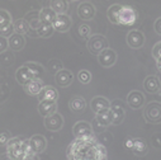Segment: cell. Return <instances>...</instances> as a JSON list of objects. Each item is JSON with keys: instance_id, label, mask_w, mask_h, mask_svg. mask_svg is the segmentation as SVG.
<instances>
[{"instance_id": "1", "label": "cell", "mask_w": 161, "mask_h": 160, "mask_svg": "<svg viewBox=\"0 0 161 160\" xmlns=\"http://www.w3.org/2000/svg\"><path fill=\"white\" fill-rule=\"evenodd\" d=\"M69 160H108V152L103 144L95 136L75 139L66 150Z\"/></svg>"}, {"instance_id": "2", "label": "cell", "mask_w": 161, "mask_h": 160, "mask_svg": "<svg viewBox=\"0 0 161 160\" xmlns=\"http://www.w3.org/2000/svg\"><path fill=\"white\" fill-rule=\"evenodd\" d=\"M5 147H7V155L9 156L10 160H24L31 154L28 139L23 136L12 137L9 142L5 145Z\"/></svg>"}, {"instance_id": "3", "label": "cell", "mask_w": 161, "mask_h": 160, "mask_svg": "<svg viewBox=\"0 0 161 160\" xmlns=\"http://www.w3.org/2000/svg\"><path fill=\"white\" fill-rule=\"evenodd\" d=\"M138 19L137 10L131 5H122L118 13L117 24L123 26V27H131L133 26Z\"/></svg>"}, {"instance_id": "4", "label": "cell", "mask_w": 161, "mask_h": 160, "mask_svg": "<svg viewBox=\"0 0 161 160\" xmlns=\"http://www.w3.org/2000/svg\"><path fill=\"white\" fill-rule=\"evenodd\" d=\"M109 49L108 39L103 34H94L88 39V50L93 55H99L102 51Z\"/></svg>"}, {"instance_id": "5", "label": "cell", "mask_w": 161, "mask_h": 160, "mask_svg": "<svg viewBox=\"0 0 161 160\" xmlns=\"http://www.w3.org/2000/svg\"><path fill=\"white\" fill-rule=\"evenodd\" d=\"M143 117L150 123H160L161 122V104H160V102L148 103L143 111Z\"/></svg>"}, {"instance_id": "6", "label": "cell", "mask_w": 161, "mask_h": 160, "mask_svg": "<svg viewBox=\"0 0 161 160\" xmlns=\"http://www.w3.org/2000/svg\"><path fill=\"white\" fill-rule=\"evenodd\" d=\"M72 134L75 139H84V137H92L94 136L93 126L89 122L85 121H79L72 127Z\"/></svg>"}, {"instance_id": "7", "label": "cell", "mask_w": 161, "mask_h": 160, "mask_svg": "<svg viewBox=\"0 0 161 160\" xmlns=\"http://www.w3.org/2000/svg\"><path fill=\"white\" fill-rule=\"evenodd\" d=\"M28 144H29V150L31 154L38 155L46 150L47 147V140L45 136L42 135H34L31 139H28Z\"/></svg>"}, {"instance_id": "8", "label": "cell", "mask_w": 161, "mask_h": 160, "mask_svg": "<svg viewBox=\"0 0 161 160\" xmlns=\"http://www.w3.org/2000/svg\"><path fill=\"white\" fill-rule=\"evenodd\" d=\"M145 41H146V38H145V34L143 32L141 31H137V29H133L128 34H127V45L131 47V49H141L143 45H145Z\"/></svg>"}, {"instance_id": "9", "label": "cell", "mask_w": 161, "mask_h": 160, "mask_svg": "<svg viewBox=\"0 0 161 160\" xmlns=\"http://www.w3.org/2000/svg\"><path fill=\"white\" fill-rule=\"evenodd\" d=\"M72 26V19L67 15V14H57L53 23H52V27H53V31H57V32H67Z\"/></svg>"}, {"instance_id": "10", "label": "cell", "mask_w": 161, "mask_h": 160, "mask_svg": "<svg viewBox=\"0 0 161 160\" xmlns=\"http://www.w3.org/2000/svg\"><path fill=\"white\" fill-rule=\"evenodd\" d=\"M117 52L112 49H107L98 55V61L103 67H112L117 62Z\"/></svg>"}, {"instance_id": "11", "label": "cell", "mask_w": 161, "mask_h": 160, "mask_svg": "<svg viewBox=\"0 0 161 160\" xmlns=\"http://www.w3.org/2000/svg\"><path fill=\"white\" fill-rule=\"evenodd\" d=\"M45 126L50 131H60L64 127V117L56 112L45 118Z\"/></svg>"}, {"instance_id": "12", "label": "cell", "mask_w": 161, "mask_h": 160, "mask_svg": "<svg viewBox=\"0 0 161 160\" xmlns=\"http://www.w3.org/2000/svg\"><path fill=\"white\" fill-rule=\"evenodd\" d=\"M77 15L83 20H90L95 15V7L89 2L80 3L77 7Z\"/></svg>"}, {"instance_id": "13", "label": "cell", "mask_w": 161, "mask_h": 160, "mask_svg": "<svg viewBox=\"0 0 161 160\" xmlns=\"http://www.w3.org/2000/svg\"><path fill=\"white\" fill-rule=\"evenodd\" d=\"M145 95L143 93L138 92V90H133L128 94L127 97V104L132 108V109H138V108H142L143 104H145Z\"/></svg>"}, {"instance_id": "14", "label": "cell", "mask_w": 161, "mask_h": 160, "mask_svg": "<svg viewBox=\"0 0 161 160\" xmlns=\"http://www.w3.org/2000/svg\"><path fill=\"white\" fill-rule=\"evenodd\" d=\"M90 106H92V109L95 112V114H99V113H103L105 111L109 109V106H110V102L104 98V97H94L90 102Z\"/></svg>"}, {"instance_id": "15", "label": "cell", "mask_w": 161, "mask_h": 160, "mask_svg": "<svg viewBox=\"0 0 161 160\" xmlns=\"http://www.w3.org/2000/svg\"><path fill=\"white\" fill-rule=\"evenodd\" d=\"M39 102L43 100H50V102H57L58 98V92L56 90V88L51 87V85H45L43 89L39 92V94L37 95Z\"/></svg>"}, {"instance_id": "16", "label": "cell", "mask_w": 161, "mask_h": 160, "mask_svg": "<svg viewBox=\"0 0 161 160\" xmlns=\"http://www.w3.org/2000/svg\"><path fill=\"white\" fill-rule=\"evenodd\" d=\"M143 88L150 94L158 93L160 92V79L155 75H148L143 80Z\"/></svg>"}, {"instance_id": "17", "label": "cell", "mask_w": 161, "mask_h": 160, "mask_svg": "<svg viewBox=\"0 0 161 160\" xmlns=\"http://www.w3.org/2000/svg\"><path fill=\"white\" fill-rule=\"evenodd\" d=\"M24 46H25V38L22 34L13 33L8 38V49H10L12 51H20L24 49Z\"/></svg>"}, {"instance_id": "18", "label": "cell", "mask_w": 161, "mask_h": 160, "mask_svg": "<svg viewBox=\"0 0 161 160\" xmlns=\"http://www.w3.org/2000/svg\"><path fill=\"white\" fill-rule=\"evenodd\" d=\"M38 112L42 117H48L53 113L57 112V103L56 102H50V100H43L38 103Z\"/></svg>"}, {"instance_id": "19", "label": "cell", "mask_w": 161, "mask_h": 160, "mask_svg": "<svg viewBox=\"0 0 161 160\" xmlns=\"http://www.w3.org/2000/svg\"><path fill=\"white\" fill-rule=\"evenodd\" d=\"M55 80H56V84L58 87H69L71 83H72V80H74V75L71 71L66 70V69H62L61 71H58L55 76Z\"/></svg>"}, {"instance_id": "20", "label": "cell", "mask_w": 161, "mask_h": 160, "mask_svg": "<svg viewBox=\"0 0 161 160\" xmlns=\"http://www.w3.org/2000/svg\"><path fill=\"white\" fill-rule=\"evenodd\" d=\"M45 84L42 79H32L28 84L24 85V90L29 94V95H38L39 92L43 89Z\"/></svg>"}, {"instance_id": "21", "label": "cell", "mask_w": 161, "mask_h": 160, "mask_svg": "<svg viewBox=\"0 0 161 160\" xmlns=\"http://www.w3.org/2000/svg\"><path fill=\"white\" fill-rule=\"evenodd\" d=\"M15 79H17V82L20 84V85H25V84H28L31 80L33 79V76H32V74H31V71L28 70V67L25 66V65H23V66H20L17 71H15Z\"/></svg>"}, {"instance_id": "22", "label": "cell", "mask_w": 161, "mask_h": 160, "mask_svg": "<svg viewBox=\"0 0 161 160\" xmlns=\"http://www.w3.org/2000/svg\"><path fill=\"white\" fill-rule=\"evenodd\" d=\"M69 108L74 113H81L86 108V102H85V99L83 97H79V95L72 97L69 100Z\"/></svg>"}, {"instance_id": "23", "label": "cell", "mask_w": 161, "mask_h": 160, "mask_svg": "<svg viewBox=\"0 0 161 160\" xmlns=\"http://www.w3.org/2000/svg\"><path fill=\"white\" fill-rule=\"evenodd\" d=\"M131 150L137 156H143V155H146L148 152V145L143 139L137 137V139H133V144H132Z\"/></svg>"}, {"instance_id": "24", "label": "cell", "mask_w": 161, "mask_h": 160, "mask_svg": "<svg viewBox=\"0 0 161 160\" xmlns=\"http://www.w3.org/2000/svg\"><path fill=\"white\" fill-rule=\"evenodd\" d=\"M38 15H39V22H41L42 24H51L52 26L57 14L50 7H46V8H42L38 12Z\"/></svg>"}, {"instance_id": "25", "label": "cell", "mask_w": 161, "mask_h": 160, "mask_svg": "<svg viewBox=\"0 0 161 160\" xmlns=\"http://www.w3.org/2000/svg\"><path fill=\"white\" fill-rule=\"evenodd\" d=\"M24 65L31 71L33 79H42V76L45 75V67L41 64H38V62H25Z\"/></svg>"}, {"instance_id": "26", "label": "cell", "mask_w": 161, "mask_h": 160, "mask_svg": "<svg viewBox=\"0 0 161 160\" xmlns=\"http://www.w3.org/2000/svg\"><path fill=\"white\" fill-rule=\"evenodd\" d=\"M110 117H112V123L113 125H120L125 121L126 112L125 108H109Z\"/></svg>"}, {"instance_id": "27", "label": "cell", "mask_w": 161, "mask_h": 160, "mask_svg": "<svg viewBox=\"0 0 161 160\" xmlns=\"http://www.w3.org/2000/svg\"><path fill=\"white\" fill-rule=\"evenodd\" d=\"M95 123L99 126V129H104L109 125H112V117H110V111H105L103 113L97 114L95 117Z\"/></svg>"}, {"instance_id": "28", "label": "cell", "mask_w": 161, "mask_h": 160, "mask_svg": "<svg viewBox=\"0 0 161 160\" xmlns=\"http://www.w3.org/2000/svg\"><path fill=\"white\" fill-rule=\"evenodd\" d=\"M50 8L56 14H66V12L69 10V2H66V0H55V2H51Z\"/></svg>"}, {"instance_id": "29", "label": "cell", "mask_w": 161, "mask_h": 160, "mask_svg": "<svg viewBox=\"0 0 161 160\" xmlns=\"http://www.w3.org/2000/svg\"><path fill=\"white\" fill-rule=\"evenodd\" d=\"M13 28H14V33H17V34H22V36H24L25 33H28L29 32V26H28V23L25 22V19L24 18H22V19H17L14 23H13Z\"/></svg>"}, {"instance_id": "30", "label": "cell", "mask_w": 161, "mask_h": 160, "mask_svg": "<svg viewBox=\"0 0 161 160\" xmlns=\"http://www.w3.org/2000/svg\"><path fill=\"white\" fill-rule=\"evenodd\" d=\"M25 22L28 23V26H29V28H32V29H38L39 28V26H41L42 23L39 22V15H38V12H32V13H28L27 15H25Z\"/></svg>"}, {"instance_id": "31", "label": "cell", "mask_w": 161, "mask_h": 160, "mask_svg": "<svg viewBox=\"0 0 161 160\" xmlns=\"http://www.w3.org/2000/svg\"><path fill=\"white\" fill-rule=\"evenodd\" d=\"M120 7H122L120 4H113V5H110V7L108 8V10H107V17H108V19H109L110 23L117 24V18H118V13H119Z\"/></svg>"}, {"instance_id": "32", "label": "cell", "mask_w": 161, "mask_h": 160, "mask_svg": "<svg viewBox=\"0 0 161 160\" xmlns=\"http://www.w3.org/2000/svg\"><path fill=\"white\" fill-rule=\"evenodd\" d=\"M36 32H37V34H38L39 37L47 38V37H50L55 31H53V27H52L51 24H41V26H39V28H38Z\"/></svg>"}, {"instance_id": "33", "label": "cell", "mask_w": 161, "mask_h": 160, "mask_svg": "<svg viewBox=\"0 0 161 160\" xmlns=\"http://www.w3.org/2000/svg\"><path fill=\"white\" fill-rule=\"evenodd\" d=\"M12 23L13 22H12L10 13L8 10H5V9H0V29L9 26V24H12Z\"/></svg>"}, {"instance_id": "34", "label": "cell", "mask_w": 161, "mask_h": 160, "mask_svg": "<svg viewBox=\"0 0 161 160\" xmlns=\"http://www.w3.org/2000/svg\"><path fill=\"white\" fill-rule=\"evenodd\" d=\"M47 67H48V70H50L51 72H53V74H57L58 71H61V70L64 69V64H62L60 60H56V59H53V60H50V61H48V65H47Z\"/></svg>"}, {"instance_id": "35", "label": "cell", "mask_w": 161, "mask_h": 160, "mask_svg": "<svg viewBox=\"0 0 161 160\" xmlns=\"http://www.w3.org/2000/svg\"><path fill=\"white\" fill-rule=\"evenodd\" d=\"M77 80L81 84H89L92 82V74L88 70H80L77 74Z\"/></svg>"}, {"instance_id": "36", "label": "cell", "mask_w": 161, "mask_h": 160, "mask_svg": "<svg viewBox=\"0 0 161 160\" xmlns=\"http://www.w3.org/2000/svg\"><path fill=\"white\" fill-rule=\"evenodd\" d=\"M152 57L156 60L157 69L160 70V66H161V62H160V57H161V42H157V43L152 47Z\"/></svg>"}, {"instance_id": "37", "label": "cell", "mask_w": 161, "mask_h": 160, "mask_svg": "<svg viewBox=\"0 0 161 160\" xmlns=\"http://www.w3.org/2000/svg\"><path fill=\"white\" fill-rule=\"evenodd\" d=\"M77 33L81 38H88L92 33V29H90V26L85 24V23H81L79 27H77Z\"/></svg>"}, {"instance_id": "38", "label": "cell", "mask_w": 161, "mask_h": 160, "mask_svg": "<svg viewBox=\"0 0 161 160\" xmlns=\"http://www.w3.org/2000/svg\"><path fill=\"white\" fill-rule=\"evenodd\" d=\"M0 61H2L3 65H12L14 62V55L13 52H9V51H5L2 54V59H0Z\"/></svg>"}, {"instance_id": "39", "label": "cell", "mask_w": 161, "mask_h": 160, "mask_svg": "<svg viewBox=\"0 0 161 160\" xmlns=\"http://www.w3.org/2000/svg\"><path fill=\"white\" fill-rule=\"evenodd\" d=\"M12 139V134L8 130H0V146H5Z\"/></svg>"}, {"instance_id": "40", "label": "cell", "mask_w": 161, "mask_h": 160, "mask_svg": "<svg viewBox=\"0 0 161 160\" xmlns=\"http://www.w3.org/2000/svg\"><path fill=\"white\" fill-rule=\"evenodd\" d=\"M14 33V28H13V23L12 24H9V26H7V27H4V28H2L0 29V36L2 37H4V38H9L12 34Z\"/></svg>"}, {"instance_id": "41", "label": "cell", "mask_w": 161, "mask_h": 160, "mask_svg": "<svg viewBox=\"0 0 161 160\" xmlns=\"http://www.w3.org/2000/svg\"><path fill=\"white\" fill-rule=\"evenodd\" d=\"M8 50V38L0 36V54H3Z\"/></svg>"}, {"instance_id": "42", "label": "cell", "mask_w": 161, "mask_h": 160, "mask_svg": "<svg viewBox=\"0 0 161 160\" xmlns=\"http://www.w3.org/2000/svg\"><path fill=\"white\" fill-rule=\"evenodd\" d=\"M152 145L156 149H160L161 147V144H160V132H157V134H155L152 136Z\"/></svg>"}, {"instance_id": "43", "label": "cell", "mask_w": 161, "mask_h": 160, "mask_svg": "<svg viewBox=\"0 0 161 160\" xmlns=\"http://www.w3.org/2000/svg\"><path fill=\"white\" fill-rule=\"evenodd\" d=\"M109 108H125V104L122 100H119V99H115L113 102H110V106Z\"/></svg>"}, {"instance_id": "44", "label": "cell", "mask_w": 161, "mask_h": 160, "mask_svg": "<svg viewBox=\"0 0 161 160\" xmlns=\"http://www.w3.org/2000/svg\"><path fill=\"white\" fill-rule=\"evenodd\" d=\"M155 32L157 34H161V19L160 18L156 19V22H155Z\"/></svg>"}, {"instance_id": "45", "label": "cell", "mask_w": 161, "mask_h": 160, "mask_svg": "<svg viewBox=\"0 0 161 160\" xmlns=\"http://www.w3.org/2000/svg\"><path fill=\"white\" fill-rule=\"evenodd\" d=\"M132 144H133V139H132V137H127V140H126V142H125L126 147H127V149H131V147H132Z\"/></svg>"}, {"instance_id": "46", "label": "cell", "mask_w": 161, "mask_h": 160, "mask_svg": "<svg viewBox=\"0 0 161 160\" xmlns=\"http://www.w3.org/2000/svg\"><path fill=\"white\" fill-rule=\"evenodd\" d=\"M24 160H39L38 159V155H34V154H29Z\"/></svg>"}, {"instance_id": "47", "label": "cell", "mask_w": 161, "mask_h": 160, "mask_svg": "<svg viewBox=\"0 0 161 160\" xmlns=\"http://www.w3.org/2000/svg\"><path fill=\"white\" fill-rule=\"evenodd\" d=\"M0 160H10V159H9V156L7 154H4V155L0 156Z\"/></svg>"}]
</instances>
